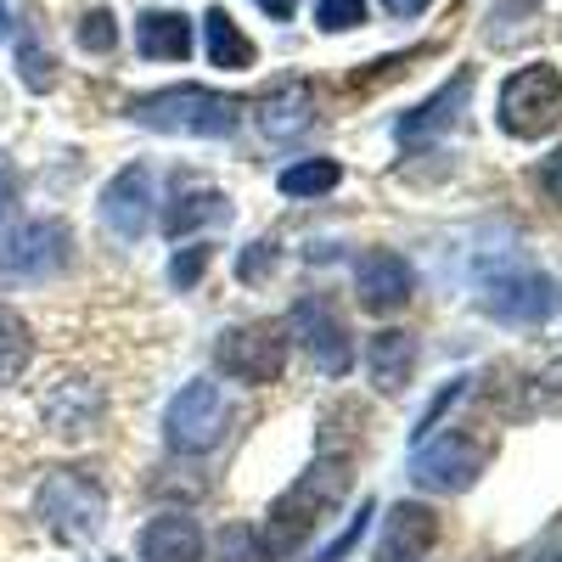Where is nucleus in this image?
<instances>
[{
    "label": "nucleus",
    "instance_id": "nucleus-1",
    "mask_svg": "<svg viewBox=\"0 0 562 562\" xmlns=\"http://www.w3.org/2000/svg\"><path fill=\"white\" fill-rule=\"evenodd\" d=\"M344 490H349V456H326V461H315L310 473L270 506V518H265V551L276 557V551L304 546L310 529L344 501Z\"/></svg>",
    "mask_w": 562,
    "mask_h": 562
},
{
    "label": "nucleus",
    "instance_id": "nucleus-2",
    "mask_svg": "<svg viewBox=\"0 0 562 562\" xmlns=\"http://www.w3.org/2000/svg\"><path fill=\"white\" fill-rule=\"evenodd\" d=\"M130 119L158 130V135H209V140H220V135L237 130V102L220 97V90H203V85H169V90L135 97Z\"/></svg>",
    "mask_w": 562,
    "mask_h": 562
},
{
    "label": "nucleus",
    "instance_id": "nucleus-3",
    "mask_svg": "<svg viewBox=\"0 0 562 562\" xmlns=\"http://www.w3.org/2000/svg\"><path fill=\"white\" fill-rule=\"evenodd\" d=\"M34 518L52 529L63 546H79V540H90L102 529L108 495H102V484L90 473H79V467H52V473L40 479V490H34Z\"/></svg>",
    "mask_w": 562,
    "mask_h": 562
},
{
    "label": "nucleus",
    "instance_id": "nucleus-4",
    "mask_svg": "<svg viewBox=\"0 0 562 562\" xmlns=\"http://www.w3.org/2000/svg\"><path fill=\"white\" fill-rule=\"evenodd\" d=\"M501 124L518 140H540L562 124V74L551 63H529L501 85Z\"/></svg>",
    "mask_w": 562,
    "mask_h": 562
},
{
    "label": "nucleus",
    "instance_id": "nucleus-5",
    "mask_svg": "<svg viewBox=\"0 0 562 562\" xmlns=\"http://www.w3.org/2000/svg\"><path fill=\"white\" fill-rule=\"evenodd\" d=\"M214 360L225 378H237L248 389H265L281 378L288 366V326L276 321H248V326H231V333L214 344Z\"/></svg>",
    "mask_w": 562,
    "mask_h": 562
},
{
    "label": "nucleus",
    "instance_id": "nucleus-6",
    "mask_svg": "<svg viewBox=\"0 0 562 562\" xmlns=\"http://www.w3.org/2000/svg\"><path fill=\"white\" fill-rule=\"evenodd\" d=\"M164 439H169V450H180V456H203V450H214V445L225 439V400H220V389H214L209 378L186 383V389L169 400V411H164Z\"/></svg>",
    "mask_w": 562,
    "mask_h": 562
},
{
    "label": "nucleus",
    "instance_id": "nucleus-7",
    "mask_svg": "<svg viewBox=\"0 0 562 562\" xmlns=\"http://www.w3.org/2000/svg\"><path fill=\"white\" fill-rule=\"evenodd\" d=\"M68 225L63 220H34L23 225L18 237L0 243V281H45V276H57L68 265Z\"/></svg>",
    "mask_w": 562,
    "mask_h": 562
},
{
    "label": "nucleus",
    "instance_id": "nucleus-8",
    "mask_svg": "<svg viewBox=\"0 0 562 562\" xmlns=\"http://www.w3.org/2000/svg\"><path fill=\"white\" fill-rule=\"evenodd\" d=\"M288 338H299L310 349V360L326 371V378H344L355 366V344H349V326L344 315L326 304V299H299L288 315Z\"/></svg>",
    "mask_w": 562,
    "mask_h": 562
},
{
    "label": "nucleus",
    "instance_id": "nucleus-9",
    "mask_svg": "<svg viewBox=\"0 0 562 562\" xmlns=\"http://www.w3.org/2000/svg\"><path fill=\"white\" fill-rule=\"evenodd\" d=\"M484 310L512 326H535L557 310V288L540 270H501L495 281H484Z\"/></svg>",
    "mask_w": 562,
    "mask_h": 562
},
{
    "label": "nucleus",
    "instance_id": "nucleus-10",
    "mask_svg": "<svg viewBox=\"0 0 562 562\" xmlns=\"http://www.w3.org/2000/svg\"><path fill=\"white\" fill-rule=\"evenodd\" d=\"M484 461H490V450L479 439L445 434V439L416 450V484H428V490H467L484 473Z\"/></svg>",
    "mask_w": 562,
    "mask_h": 562
},
{
    "label": "nucleus",
    "instance_id": "nucleus-11",
    "mask_svg": "<svg viewBox=\"0 0 562 562\" xmlns=\"http://www.w3.org/2000/svg\"><path fill=\"white\" fill-rule=\"evenodd\" d=\"M102 225L113 231L119 243H135L140 231L153 225V175L140 169V164L119 169V175L102 186Z\"/></svg>",
    "mask_w": 562,
    "mask_h": 562
},
{
    "label": "nucleus",
    "instance_id": "nucleus-12",
    "mask_svg": "<svg viewBox=\"0 0 562 562\" xmlns=\"http://www.w3.org/2000/svg\"><path fill=\"white\" fill-rule=\"evenodd\" d=\"M355 293H360V310L389 315V310H405V304H411L416 276H411V265H405L400 254L378 248V254H366V259L355 265Z\"/></svg>",
    "mask_w": 562,
    "mask_h": 562
},
{
    "label": "nucleus",
    "instance_id": "nucleus-13",
    "mask_svg": "<svg viewBox=\"0 0 562 562\" xmlns=\"http://www.w3.org/2000/svg\"><path fill=\"white\" fill-rule=\"evenodd\" d=\"M434 540H439V518H434V512L416 506V501H400L389 529H383L378 562H422V557L434 551Z\"/></svg>",
    "mask_w": 562,
    "mask_h": 562
},
{
    "label": "nucleus",
    "instance_id": "nucleus-14",
    "mask_svg": "<svg viewBox=\"0 0 562 562\" xmlns=\"http://www.w3.org/2000/svg\"><path fill=\"white\" fill-rule=\"evenodd\" d=\"M140 562H203V529L186 512H158L140 529Z\"/></svg>",
    "mask_w": 562,
    "mask_h": 562
},
{
    "label": "nucleus",
    "instance_id": "nucleus-15",
    "mask_svg": "<svg viewBox=\"0 0 562 562\" xmlns=\"http://www.w3.org/2000/svg\"><path fill=\"white\" fill-rule=\"evenodd\" d=\"M135 45L153 63H186L192 57V18L180 12H140L135 18Z\"/></svg>",
    "mask_w": 562,
    "mask_h": 562
},
{
    "label": "nucleus",
    "instance_id": "nucleus-16",
    "mask_svg": "<svg viewBox=\"0 0 562 562\" xmlns=\"http://www.w3.org/2000/svg\"><path fill=\"white\" fill-rule=\"evenodd\" d=\"M411 366H416V338L400 333V326H389V333H378V338L366 344V371H371V383H378L383 394L405 389Z\"/></svg>",
    "mask_w": 562,
    "mask_h": 562
},
{
    "label": "nucleus",
    "instance_id": "nucleus-17",
    "mask_svg": "<svg viewBox=\"0 0 562 562\" xmlns=\"http://www.w3.org/2000/svg\"><path fill=\"white\" fill-rule=\"evenodd\" d=\"M45 422H52L63 439H79L102 422V394L90 383H63L57 394H45Z\"/></svg>",
    "mask_w": 562,
    "mask_h": 562
},
{
    "label": "nucleus",
    "instance_id": "nucleus-18",
    "mask_svg": "<svg viewBox=\"0 0 562 562\" xmlns=\"http://www.w3.org/2000/svg\"><path fill=\"white\" fill-rule=\"evenodd\" d=\"M467 97H473V74H461L456 85H445L434 102H422L416 113H405L400 119V140L405 147H416V140H428L434 130H445V124H456V113L467 108Z\"/></svg>",
    "mask_w": 562,
    "mask_h": 562
},
{
    "label": "nucleus",
    "instance_id": "nucleus-19",
    "mask_svg": "<svg viewBox=\"0 0 562 562\" xmlns=\"http://www.w3.org/2000/svg\"><path fill=\"white\" fill-rule=\"evenodd\" d=\"M310 119H315V97H310V85H299V79H288L281 90H270L265 113H259V124H265L270 140H293Z\"/></svg>",
    "mask_w": 562,
    "mask_h": 562
},
{
    "label": "nucleus",
    "instance_id": "nucleus-20",
    "mask_svg": "<svg viewBox=\"0 0 562 562\" xmlns=\"http://www.w3.org/2000/svg\"><path fill=\"white\" fill-rule=\"evenodd\" d=\"M203 40H209V63L214 68H254V40L237 29V18H231L225 7H214L209 18H203Z\"/></svg>",
    "mask_w": 562,
    "mask_h": 562
},
{
    "label": "nucleus",
    "instance_id": "nucleus-21",
    "mask_svg": "<svg viewBox=\"0 0 562 562\" xmlns=\"http://www.w3.org/2000/svg\"><path fill=\"white\" fill-rule=\"evenodd\" d=\"M34 360V333H29V321L18 310L0 304V389H12L23 371Z\"/></svg>",
    "mask_w": 562,
    "mask_h": 562
},
{
    "label": "nucleus",
    "instance_id": "nucleus-22",
    "mask_svg": "<svg viewBox=\"0 0 562 562\" xmlns=\"http://www.w3.org/2000/svg\"><path fill=\"white\" fill-rule=\"evenodd\" d=\"M338 180H344V169L333 158H304V164H288V169L276 175L281 198H326Z\"/></svg>",
    "mask_w": 562,
    "mask_h": 562
},
{
    "label": "nucleus",
    "instance_id": "nucleus-23",
    "mask_svg": "<svg viewBox=\"0 0 562 562\" xmlns=\"http://www.w3.org/2000/svg\"><path fill=\"white\" fill-rule=\"evenodd\" d=\"M220 214H225V198H220V192H209V186H198V192L175 198V209H169L164 231H169V237H186V231H198L203 220H220Z\"/></svg>",
    "mask_w": 562,
    "mask_h": 562
},
{
    "label": "nucleus",
    "instance_id": "nucleus-24",
    "mask_svg": "<svg viewBox=\"0 0 562 562\" xmlns=\"http://www.w3.org/2000/svg\"><path fill=\"white\" fill-rule=\"evenodd\" d=\"M18 74H23L29 90H52V85H57V63H52V52H45L34 34L18 40Z\"/></svg>",
    "mask_w": 562,
    "mask_h": 562
},
{
    "label": "nucleus",
    "instance_id": "nucleus-25",
    "mask_svg": "<svg viewBox=\"0 0 562 562\" xmlns=\"http://www.w3.org/2000/svg\"><path fill=\"white\" fill-rule=\"evenodd\" d=\"M79 45H85L90 57H108L113 45H119V23H113L108 7H97V12H85V18H79Z\"/></svg>",
    "mask_w": 562,
    "mask_h": 562
},
{
    "label": "nucleus",
    "instance_id": "nucleus-26",
    "mask_svg": "<svg viewBox=\"0 0 562 562\" xmlns=\"http://www.w3.org/2000/svg\"><path fill=\"white\" fill-rule=\"evenodd\" d=\"M315 23H321L326 34L360 29V23H366V0H321V7H315Z\"/></svg>",
    "mask_w": 562,
    "mask_h": 562
},
{
    "label": "nucleus",
    "instance_id": "nucleus-27",
    "mask_svg": "<svg viewBox=\"0 0 562 562\" xmlns=\"http://www.w3.org/2000/svg\"><path fill=\"white\" fill-rule=\"evenodd\" d=\"M225 562H270V551L254 529H231L225 535Z\"/></svg>",
    "mask_w": 562,
    "mask_h": 562
},
{
    "label": "nucleus",
    "instance_id": "nucleus-28",
    "mask_svg": "<svg viewBox=\"0 0 562 562\" xmlns=\"http://www.w3.org/2000/svg\"><path fill=\"white\" fill-rule=\"evenodd\" d=\"M203 265H209V248H186V254H175V265H169V276H175V288H198V276H203Z\"/></svg>",
    "mask_w": 562,
    "mask_h": 562
},
{
    "label": "nucleus",
    "instance_id": "nucleus-29",
    "mask_svg": "<svg viewBox=\"0 0 562 562\" xmlns=\"http://www.w3.org/2000/svg\"><path fill=\"white\" fill-rule=\"evenodd\" d=\"M265 270H276V243H254V248L243 254V265H237L243 281H259Z\"/></svg>",
    "mask_w": 562,
    "mask_h": 562
},
{
    "label": "nucleus",
    "instance_id": "nucleus-30",
    "mask_svg": "<svg viewBox=\"0 0 562 562\" xmlns=\"http://www.w3.org/2000/svg\"><path fill=\"white\" fill-rule=\"evenodd\" d=\"M366 512H371V506H360V518H355V524H349V529L338 535V546H333V551H321L315 562H344V557H349V551L360 546V535H366Z\"/></svg>",
    "mask_w": 562,
    "mask_h": 562
},
{
    "label": "nucleus",
    "instance_id": "nucleus-31",
    "mask_svg": "<svg viewBox=\"0 0 562 562\" xmlns=\"http://www.w3.org/2000/svg\"><path fill=\"white\" fill-rule=\"evenodd\" d=\"M12 209H18V180H12V169H7V164H0V231H7Z\"/></svg>",
    "mask_w": 562,
    "mask_h": 562
},
{
    "label": "nucleus",
    "instance_id": "nucleus-32",
    "mask_svg": "<svg viewBox=\"0 0 562 562\" xmlns=\"http://www.w3.org/2000/svg\"><path fill=\"white\" fill-rule=\"evenodd\" d=\"M540 186H546V192H551V198L562 203V147H557V153L546 158V169H540Z\"/></svg>",
    "mask_w": 562,
    "mask_h": 562
},
{
    "label": "nucleus",
    "instance_id": "nucleus-33",
    "mask_svg": "<svg viewBox=\"0 0 562 562\" xmlns=\"http://www.w3.org/2000/svg\"><path fill=\"white\" fill-rule=\"evenodd\" d=\"M383 7H389L394 18H416V12H428L434 0H383Z\"/></svg>",
    "mask_w": 562,
    "mask_h": 562
},
{
    "label": "nucleus",
    "instance_id": "nucleus-34",
    "mask_svg": "<svg viewBox=\"0 0 562 562\" xmlns=\"http://www.w3.org/2000/svg\"><path fill=\"white\" fill-rule=\"evenodd\" d=\"M254 7H259V12H270L276 23H288V18H293V0H254Z\"/></svg>",
    "mask_w": 562,
    "mask_h": 562
},
{
    "label": "nucleus",
    "instance_id": "nucleus-35",
    "mask_svg": "<svg viewBox=\"0 0 562 562\" xmlns=\"http://www.w3.org/2000/svg\"><path fill=\"white\" fill-rule=\"evenodd\" d=\"M7 29H12V12H7V0H0V40H7Z\"/></svg>",
    "mask_w": 562,
    "mask_h": 562
},
{
    "label": "nucleus",
    "instance_id": "nucleus-36",
    "mask_svg": "<svg viewBox=\"0 0 562 562\" xmlns=\"http://www.w3.org/2000/svg\"><path fill=\"white\" fill-rule=\"evenodd\" d=\"M535 562H562V557H551V551H540V557H535Z\"/></svg>",
    "mask_w": 562,
    "mask_h": 562
},
{
    "label": "nucleus",
    "instance_id": "nucleus-37",
    "mask_svg": "<svg viewBox=\"0 0 562 562\" xmlns=\"http://www.w3.org/2000/svg\"><path fill=\"white\" fill-rule=\"evenodd\" d=\"M501 562H512V557H501Z\"/></svg>",
    "mask_w": 562,
    "mask_h": 562
}]
</instances>
